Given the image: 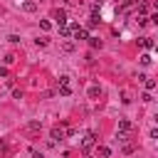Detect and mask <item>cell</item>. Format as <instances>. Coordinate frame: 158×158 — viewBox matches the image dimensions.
Here are the masks:
<instances>
[{"mask_svg":"<svg viewBox=\"0 0 158 158\" xmlns=\"http://www.w3.org/2000/svg\"><path fill=\"white\" fill-rule=\"evenodd\" d=\"M96 25H99V15L91 12V17H89V27H96Z\"/></svg>","mask_w":158,"mask_h":158,"instance_id":"obj_10","label":"cell"},{"mask_svg":"<svg viewBox=\"0 0 158 158\" xmlns=\"http://www.w3.org/2000/svg\"><path fill=\"white\" fill-rule=\"evenodd\" d=\"M59 35H62V37H69L72 30H69V27H59Z\"/></svg>","mask_w":158,"mask_h":158,"instance_id":"obj_16","label":"cell"},{"mask_svg":"<svg viewBox=\"0 0 158 158\" xmlns=\"http://www.w3.org/2000/svg\"><path fill=\"white\" fill-rule=\"evenodd\" d=\"M69 30H72V35H74V40H89V37H91V35H89V32H86L84 27H79V25H72Z\"/></svg>","mask_w":158,"mask_h":158,"instance_id":"obj_3","label":"cell"},{"mask_svg":"<svg viewBox=\"0 0 158 158\" xmlns=\"http://www.w3.org/2000/svg\"><path fill=\"white\" fill-rule=\"evenodd\" d=\"M136 2H138V0H123L121 10H131V7H136Z\"/></svg>","mask_w":158,"mask_h":158,"instance_id":"obj_9","label":"cell"},{"mask_svg":"<svg viewBox=\"0 0 158 158\" xmlns=\"http://www.w3.org/2000/svg\"><path fill=\"white\" fill-rule=\"evenodd\" d=\"M64 136H67V131H64L62 126H54V128H52V141H62Z\"/></svg>","mask_w":158,"mask_h":158,"instance_id":"obj_6","label":"cell"},{"mask_svg":"<svg viewBox=\"0 0 158 158\" xmlns=\"http://www.w3.org/2000/svg\"><path fill=\"white\" fill-rule=\"evenodd\" d=\"M57 89H59V94H62V96H69V94H72V81H69V77H67V74H62V77L57 79Z\"/></svg>","mask_w":158,"mask_h":158,"instance_id":"obj_1","label":"cell"},{"mask_svg":"<svg viewBox=\"0 0 158 158\" xmlns=\"http://www.w3.org/2000/svg\"><path fill=\"white\" fill-rule=\"evenodd\" d=\"M89 44L96 49V47H101V40H99V37H89Z\"/></svg>","mask_w":158,"mask_h":158,"instance_id":"obj_12","label":"cell"},{"mask_svg":"<svg viewBox=\"0 0 158 158\" xmlns=\"http://www.w3.org/2000/svg\"><path fill=\"white\" fill-rule=\"evenodd\" d=\"M141 44H143L146 49H151V47H153V40H151V37H143V40H141Z\"/></svg>","mask_w":158,"mask_h":158,"instance_id":"obj_13","label":"cell"},{"mask_svg":"<svg viewBox=\"0 0 158 158\" xmlns=\"http://www.w3.org/2000/svg\"><path fill=\"white\" fill-rule=\"evenodd\" d=\"M32 158H44L42 153H37V151H32Z\"/></svg>","mask_w":158,"mask_h":158,"instance_id":"obj_21","label":"cell"},{"mask_svg":"<svg viewBox=\"0 0 158 158\" xmlns=\"http://www.w3.org/2000/svg\"><path fill=\"white\" fill-rule=\"evenodd\" d=\"M141 64L148 67V64H151V54H143V57H141Z\"/></svg>","mask_w":158,"mask_h":158,"instance_id":"obj_17","label":"cell"},{"mask_svg":"<svg viewBox=\"0 0 158 158\" xmlns=\"http://www.w3.org/2000/svg\"><path fill=\"white\" fill-rule=\"evenodd\" d=\"M131 131H133V123H131L128 118H118V133L126 136V133H131Z\"/></svg>","mask_w":158,"mask_h":158,"instance_id":"obj_4","label":"cell"},{"mask_svg":"<svg viewBox=\"0 0 158 158\" xmlns=\"http://www.w3.org/2000/svg\"><path fill=\"white\" fill-rule=\"evenodd\" d=\"M27 128H30V131H40V128H42V123H40V121H30V123H27Z\"/></svg>","mask_w":158,"mask_h":158,"instance_id":"obj_11","label":"cell"},{"mask_svg":"<svg viewBox=\"0 0 158 158\" xmlns=\"http://www.w3.org/2000/svg\"><path fill=\"white\" fill-rule=\"evenodd\" d=\"M40 27H42V30H52V22H49V20H42Z\"/></svg>","mask_w":158,"mask_h":158,"instance_id":"obj_15","label":"cell"},{"mask_svg":"<svg viewBox=\"0 0 158 158\" xmlns=\"http://www.w3.org/2000/svg\"><path fill=\"white\" fill-rule=\"evenodd\" d=\"M22 10H25V12H35V10H37V2H35V0H27V2H22Z\"/></svg>","mask_w":158,"mask_h":158,"instance_id":"obj_8","label":"cell"},{"mask_svg":"<svg viewBox=\"0 0 158 158\" xmlns=\"http://www.w3.org/2000/svg\"><path fill=\"white\" fill-rule=\"evenodd\" d=\"M94 143H96V133H94V131H89V133L84 136V141H81V148H84V151H89Z\"/></svg>","mask_w":158,"mask_h":158,"instance_id":"obj_5","label":"cell"},{"mask_svg":"<svg viewBox=\"0 0 158 158\" xmlns=\"http://www.w3.org/2000/svg\"><path fill=\"white\" fill-rule=\"evenodd\" d=\"M52 20L57 22V27H67V10H62V7H57V10L52 12Z\"/></svg>","mask_w":158,"mask_h":158,"instance_id":"obj_2","label":"cell"},{"mask_svg":"<svg viewBox=\"0 0 158 158\" xmlns=\"http://www.w3.org/2000/svg\"><path fill=\"white\" fill-rule=\"evenodd\" d=\"M123 153H133V146L131 143H123Z\"/></svg>","mask_w":158,"mask_h":158,"instance_id":"obj_19","label":"cell"},{"mask_svg":"<svg viewBox=\"0 0 158 158\" xmlns=\"http://www.w3.org/2000/svg\"><path fill=\"white\" fill-rule=\"evenodd\" d=\"M96 156H99V158H109V156H111V148H109V146H96Z\"/></svg>","mask_w":158,"mask_h":158,"instance_id":"obj_7","label":"cell"},{"mask_svg":"<svg viewBox=\"0 0 158 158\" xmlns=\"http://www.w3.org/2000/svg\"><path fill=\"white\" fill-rule=\"evenodd\" d=\"M151 138H156V141H158V128H153V131H151Z\"/></svg>","mask_w":158,"mask_h":158,"instance_id":"obj_20","label":"cell"},{"mask_svg":"<svg viewBox=\"0 0 158 158\" xmlns=\"http://www.w3.org/2000/svg\"><path fill=\"white\" fill-rule=\"evenodd\" d=\"M99 94H101V91H99V86H91V89H89V96H91V99H96Z\"/></svg>","mask_w":158,"mask_h":158,"instance_id":"obj_14","label":"cell"},{"mask_svg":"<svg viewBox=\"0 0 158 158\" xmlns=\"http://www.w3.org/2000/svg\"><path fill=\"white\" fill-rule=\"evenodd\" d=\"M2 62H5V64H12V62H15V54H5V59H2Z\"/></svg>","mask_w":158,"mask_h":158,"instance_id":"obj_18","label":"cell"}]
</instances>
